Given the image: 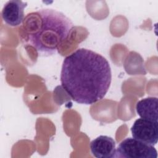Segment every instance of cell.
Segmentation results:
<instances>
[{
    "label": "cell",
    "instance_id": "2",
    "mask_svg": "<svg viewBox=\"0 0 158 158\" xmlns=\"http://www.w3.org/2000/svg\"><path fill=\"white\" fill-rule=\"evenodd\" d=\"M73 27L72 22L64 14L52 9H42L28 14L22 28L25 41L38 54L48 56L57 52Z\"/></svg>",
    "mask_w": 158,
    "mask_h": 158
},
{
    "label": "cell",
    "instance_id": "5",
    "mask_svg": "<svg viewBox=\"0 0 158 158\" xmlns=\"http://www.w3.org/2000/svg\"><path fill=\"white\" fill-rule=\"evenodd\" d=\"M27 6V2L19 0L7 1L1 12L2 19L4 23L12 27L20 25L24 20V9Z\"/></svg>",
    "mask_w": 158,
    "mask_h": 158
},
{
    "label": "cell",
    "instance_id": "1",
    "mask_svg": "<svg viewBox=\"0 0 158 158\" xmlns=\"http://www.w3.org/2000/svg\"><path fill=\"white\" fill-rule=\"evenodd\" d=\"M111 80V69L107 60L90 49H78L63 61L62 86L78 104L91 105L102 99Z\"/></svg>",
    "mask_w": 158,
    "mask_h": 158
},
{
    "label": "cell",
    "instance_id": "7",
    "mask_svg": "<svg viewBox=\"0 0 158 158\" xmlns=\"http://www.w3.org/2000/svg\"><path fill=\"white\" fill-rule=\"evenodd\" d=\"M157 104L156 97H148L141 99L136 104V112L141 118L157 121Z\"/></svg>",
    "mask_w": 158,
    "mask_h": 158
},
{
    "label": "cell",
    "instance_id": "3",
    "mask_svg": "<svg viewBox=\"0 0 158 158\" xmlns=\"http://www.w3.org/2000/svg\"><path fill=\"white\" fill-rule=\"evenodd\" d=\"M157 152L150 144L134 138L122 140L116 149L115 157L118 158H157Z\"/></svg>",
    "mask_w": 158,
    "mask_h": 158
},
{
    "label": "cell",
    "instance_id": "4",
    "mask_svg": "<svg viewBox=\"0 0 158 158\" xmlns=\"http://www.w3.org/2000/svg\"><path fill=\"white\" fill-rule=\"evenodd\" d=\"M131 131L133 138L154 146L158 140V122L143 118L135 121Z\"/></svg>",
    "mask_w": 158,
    "mask_h": 158
},
{
    "label": "cell",
    "instance_id": "6",
    "mask_svg": "<svg viewBox=\"0 0 158 158\" xmlns=\"http://www.w3.org/2000/svg\"><path fill=\"white\" fill-rule=\"evenodd\" d=\"M92 155L97 158H114L115 155V141L108 136L101 135L90 143Z\"/></svg>",
    "mask_w": 158,
    "mask_h": 158
}]
</instances>
